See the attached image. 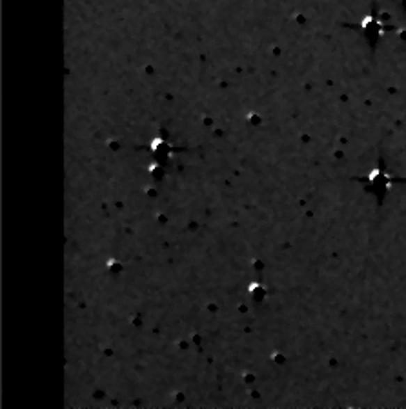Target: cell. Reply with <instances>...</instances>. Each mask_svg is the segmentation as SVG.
Masks as SVG:
<instances>
[{"mask_svg": "<svg viewBox=\"0 0 406 409\" xmlns=\"http://www.w3.org/2000/svg\"><path fill=\"white\" fill-rule=\"evenodd\" d=\"M384 28H387V26H384L383 19H381L377 13L366 15V17L357 24L359 33L363 35V38L366 40V44H368L372 49L377 46V42L381 40V35H383Z\"/></svg>", "mask_w": 406, "mask_h": 409, "instance_id": "2", "label": "cell"}, {"mask_svg": "<svg viewBox=\"0 0 406 409\" xmlns=\"http://www.w3.org/2000/svg\"><path fill=\"white\" fill-rule=\"evenodd\" d=\"M363 186L366 188V191L375 195L379 202H383L384 197L390 193V189L396 182H406L405 179H397L396 175H390L387 170H384V166H377V168H373L364 179H361Z\"/></svg>", "mask_w": 406, "mask_h": 409, "instance_id": "1", "label": "cell"}, {"mask_svg": "<svg viewBox=\"0 0 406 409\" xmlns=\"http://www.w3.org/2000/svg\"><path fill=\"white\" fill-rule=\"evenodd\" d=\"M397 2H399V4H401L403 11H405V15H406V0H397Z\"/></svg>", "mask_w": 406, "mask_h": 409, "instance_id": "3", "label": "cell"}]
</instances>
